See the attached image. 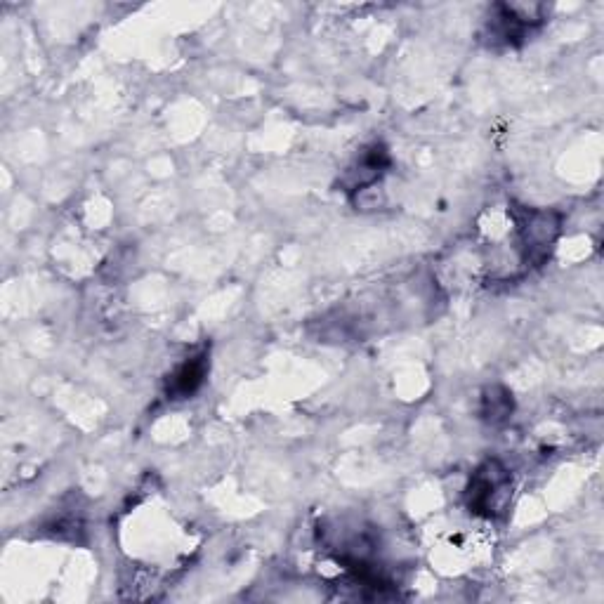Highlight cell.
<instances>
[{
	"label": "cell",
	"instance_id": "6da1fadb",
	"mask_svg": "<svg viewBox=\"0 0 604 604\" xmlns=\"http://www.w3.org/2000/svg\"><path fill=\"white\" fill-rule=\"evenodd\" d=\"M510 498V472L498 461H487L472 475L468 489L470 512L482 517H496Z\"/></svg>",
	"mask_w": 604,
	"mask_h": 604
},
{
	"label": "cell",
	"instance_id": "7a4b0ae2",
	"mask_svg": "<svg viewBox=\"0 0 604 604\" xmlns=\"http://www.w3.org/2000/svg\"><path fill=\"white\" fill-rule=\"evenodd\" d=\"M517 225H520L517 229H520L524 260L531 265H541L557 241L562 218L553 210H524Z\"/></svg>",
	"mask_w": 604,
	"mask_h": 604
},
{
	"label": "cell",
	"instance_id": "3957f363",
	"mask_svg": "<svg viewBox=\"0 0 604 604\" xmlns=\"http://www.w3.org/2000/svg\"><path fill=\"white\" fill-rule=\"evenodd\" d=\"M208 373V354L201 352L196 357L187 359L185 364L177 366V371L168 380V397L170 399H187L203 385Z\"/></svg>",
	"mask_w": 604,
	"mask_h": 604
},
{
	"label": "cell",
	"instance_id": "277c9868",
	"mask_svg": "<svg viewBox=\"0 0 604 604\" xmlns=\"http://www.w3.org/2000/svg\"><path fill=\"white\" fill-rule=\"evenodd\" d=\"M387 163H390V156H387V149L383 144H373L371 149H366L364 154L359 156L354 170H350V192H364L366 187L378 182L385 173Z\"/></svg>",
	"mask_w": 604,
	"mask_h": 604
},
{
	"label": "cell",
	"instance_id": "5b68a950",
	"mask_svg": "<svg viewBox=\"0 0 604 604\" xmlns=\"http://www.w3.org/2000/svg\"><path fill=\"white\" fill-rule=\"evenodd\" d=\"M487 409H484V416H487L491 423H498V420H505L512 411V402L508 397V392H503V397H496V390H491L487 399H484Z\"/></svg>",
	"mask_w": 604,
	"mask_h": 604
}]
</instances>
